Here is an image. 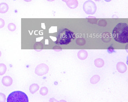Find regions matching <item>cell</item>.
<instances>
[{
	"label": "cell",
	"mask_w": 128,
	"mask_h": 102,
	"mask_svg": "<svg viewBox=\"0 0 128 102\" xmlns=\"http://www.w3.org/2000/svg\"><path fill=\"white\" fill-rule=\"evenodd\" d=\"M112 36L114 40L120 43L128 42V26L126 23L118 24L112 31Z\"/></svg>",
	"instance_id": "1"
},
{
	"label": "cell",
	"mask_w": 128,
	"mask_h": 102,
	"mask_svg": "<svg viewBox=\"0 0 128 102\" xmlns=\"http://www.w3.org/2000/svg\"><path fill=\"white\" fill-rule=\"evenodd\" d=\"M74 33L69 29H62L58 32L56 43L60 45H67L74 39Z\"/></svg>",
	"instance_id": "2"
},
{
	"label": "cell",
	"mask_w": 128,
	"mask_h": 102,
	"mask_svg": "<svg viewBox=\"0 0 128 102\" xmlns=\"http://www.w3.org/2000/svg\"><path fill=\"white\" fill-rule=\"evenodd\" d=\"M7 102H28L27 95L22 91H14L11 93L7 98Z\"/></svg>",
	"instance_id": "3"
},
{
	"label": "cell",
	"mask_w": 128,
	"mask_h": 102,
	"mask_svg": "<svg viewBox=\"0 0 128 102\" xmlns=\"http://www.w3.org/2000/svg\"><path fill=\"white\" fill-rule=\"evenodd\" d=\"M48 70V67L45 64H41L38 65L35 68V73L39 76H42L47 74Z\"/></svg>",
	"instance_id": "4"
},
{
	"label": "cell",
	"mask_w": 128,
	"mask_h": 102,
	"mask_svg": "<svg viewBox=\"0 0 128 102\" xmlns=\"http://www.w3.org/2000/svg\"><path fill=\"white\" fill-rule=\"evenodd\" d=\"M2 82L3 85L6 87H9L12 85V79L11 77L6 76L2 78Z\"/></svg>",
	"instance_id": "5"
},
{
	"label": "cell",
	"mask_w": 128,
	"mask_h": 102,
	"mask_svg": "<svg viewBox=\"0 0 128 102\" xmlns=\"http://www.w3.org/2000/svg\"><path fill=\"white\" fill-rule=\"evenodd\" d=\"M116 68L120 73H124L127 70L126 65L123 62H118L116 65Z\"/></svg>",
	"instance_id": "6"
},
{
	"label": "cell",
	"mask_w": 128,
	"mask_h": 102,
	"mask_svg": "<svg viewBox=\"0 0 128 102\" xmlns=\"http://www.w3.org/2000/svg\"><path fill=\"white\" fill-rule=\"evenodd\" d=\"M9 9V6L6 3H1L0 4V13L5 14L8 11Z\"/></svg>",
	"instance_id": "7"
},
{
	"label": "cell",
	"mask_w": 128,
	"mask_h": 102,
	"mask_svg": "<svg viewBox=\"0 0 128 102\" xmlns=\"http://www.w3.org/2000/svg\"><path fill=\"white\" fill-rule=\"evenodd\" d=\"M88 56V53L87 51L84 50H82L80 51H79L78 53V57L80 59V60H85L87 58Z\"/></svg>",
	"instance_id": "8"
},
{
	"label": "cell",
	"mask_w": 128,
	"mask_h": 102,
	"mask_svg": "<svg viewBox=\"0 0 128 102\" xmlns=\"http://www.w3.org/2000/svg\"><path fill=\"white\" fill-rule=\"evenodd\" d=\"M39 89V86L36 84H33L30 86L29 91L31 94H34Z\"/></svg>",
	"instance_id": "9"
},
{
	"label": "cell",
	"mask_w": 128,
	"mask_h": 102,
	"mask_svg": "<svg viewBox=\"0 0 128 102\" xmlns=\"http://www.w3.org/2000/svg\"><path fill=\"white\" fill-rule=\"evenodd\" d=\"M104 64V62L102 59L101 58H98L95 60L94 61V64L95 65L98 67V68H101L102 67Z\"/></svg>",
	"instance_id": "10"
},
{
	"label": "cell",
	"mask_w": 128,
	"mask_h": 102,
	"mask_svg": "<svg viewBox=\"0 0 128 102\" xmlns=\"http://www.w3.org/2000/svg\"><path fill=\"white\" fill-rule=\"evenodd\" d=\"M7 68L6 65L4 63L0 64V75H3L6 72Z\"/></svg>",
	"instance_id": "11"
},
{
	"label": "cell",
	"mask_w": 128,
	"mask_h": 102,
	"mask_svg": "<svg viewBox=\"0 0 128 102\" xmlns=\"http://www.w3.org/2000/svg\"><path fill=\"white\" fill-rule=\"evenodd\" d=\"M99 79H100V77H99V76L96 75L93 76L91 79L90 82L92 84H96L99 81Z\"/></svg>",
	"instance_id": "12"
},
{
	"label": "cell",
	"mask_w": 128,
	"mask_h": 102,
	"mask_svg": "<svg viewBox=\"0 0 128 102\" xmlns=\"http://www.w3.org/2000/svg\"><path fill=\"white\" fill-rule=\"evenodd\" d=\"M8 29L11 31H14L16 29V26L13 23H10L8 25Z\"/></svg>",
	"instance_id": "13"
},
{
	"label": "cell",
	"mask_w": 128,
	"mask_h": 102,
	"mask_svg": "<svg viewBox=\"0 0 128 102\" xmlns=\"http://www.w3.org/2000/svg\"><path fill=\"white\" fill-rule=\"evenodd\" d=\"M48 92V90L46 87H42L40 90V94L42 96H45Z\"/></svg>",
	"instance_id": "14"
},
{
	"label": "cell",
	"mask_w": 128,
	"mask_h": 102,
	"mask_svg": "<svg viewBox=\"0 0 128 102\" xmlns=\"http://www.w3.org/2000/svg\"><path fill=\"white\" fill-rule=\"evenodd\" d=\"M6 96L4 94L0 92V102H6Z\"/></svg>",
	"instance_id": "15"
},
{
	"label": "cell",
	"mask_w": 128,
	"mask_h": 102,
	"mask_svg": "<svg viewBox=\"0 0 128 102\" xmlns=\"http://www.w3.org/2000/svg\"><path fill=\"white\" fill-rule=\"evenodd\" d=\"M5 25V22L4 19L0 18V28H2L4 27Z\"/></svg>",
	"instance_id": "16"
},
{
	"label": "cell",
	"mask_w": 128,
	"mask_h": 102,
	"mask_svg": "<svg viewBox=\"0 0 128 102\" xmlns=\"http://www.w3.org/2000/svg\"><path fill=\"white\" fill-rule=\"evenodd\" d=\"M24 1H26V2H30V1H31V0H24Z\"/></svg>",
	"instance_id": "17"
},
{
	"label": "cell",
	"mask_w": 128,
	"mask_h": 102,
	"mask_svg": "<svg viewBox=\"0 0 128 102\" xmlns=\"http://www.w3.org/2000/svg\"><path fill=\"white\" fill-rule=\"evenodd\" d=\"M1 55H2V53H1V52L0 51V57L1 56Z\"/></svg>",
	"instance_id": "18"
},
{
	"label": "cell",
	"mask_w": 128,
	"mask_h": 102,
	"mask_svg": "<svg viewBox=\"0 0 128 102\" xmlns=\"http://www.w3.org/2000/svg\"></svg>",
	"instance_id": "19"
}]
</instances>
